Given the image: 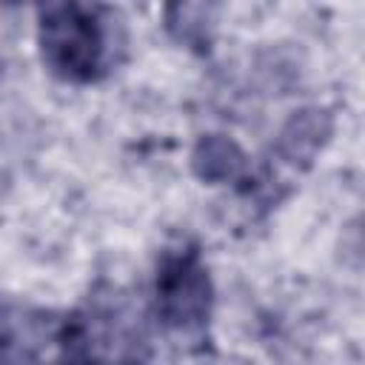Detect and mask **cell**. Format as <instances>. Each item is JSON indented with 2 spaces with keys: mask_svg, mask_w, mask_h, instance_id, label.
I'll use <instances>...</instances> for the list:
<instances>
[{
  "mask_svg": "<svg viewBox=\"0 0 365 365\" xmlns=\"http://www.w3.org/2000/svg\"><path fill=\"white\" fill-rule=\"evenodd\" d=\"M191 171L208 185L248 182V154L228 134H202L191 148Z\"/></svg>",
  "mask_w": 365,
  "mask_h": 365,
  "instance_id": "cell-4",
  "label": "cell"
},
{
  "mask_svg": "<svg viewBox=\"0 0 365 365\" xmlns=\"http://www.w3.org/2000/svg\"><path fill=\"white\" fill-rule=\"evenodd\" d=\"M165 29L177 43L197 51H208L211 31H214V9L205 3L165 6Z\"/></svg>",
  "mask_w": 365,
  "mask_h": 365,
  "instance_id": "cell-5",
  "label": "cell"
},
{
  "mask_svg": "<svg viewBox=\"0 0 365 365\" xmlns=\"http://www.w3.org/2000/svg\"><path fill=\"white\" fill-rule=\"evenodd\" d=\"M334 137V114L319 106H305L288 114V120L279 125L274 145H271V163H277L285 171L302 174L314 165V160L322 154V148Z\"/></svg>",
  "mask_w": 365,
  "mask_h": 365,
  "instance_id": "cell-3",
  "label": "cell"
},
{
  "mask_svg": "<svg viewBox=\"0 0 365 365\" xmlns=\"http://www.w3.org/2000/svg\"><path fill=\"white\" fill-rule=\"evenodd\" d=\"M111 11L94 3H46L37 9L43 66L63 83H97L111 63Z\"/></svg>",
  "mask_w": 365,
  "mask_h": 365,
  "instance_id": "cell-1",
  "label": "cell"
},
{
  "mask_svg": "<svg viewBox=\"0 0 365 365\" xmlns=\"http://www.w3.org/2000/svg\"><path fill=\"white\" fill-rule=\"evenodd\" d=\"M157 317L168 331L197 334L211 319L214 282L197 245L165 248L154 274Z\"/></svg>",
  "mask_w": 365,
  "mask_h": 365,
  "instance_id": "cell-2",
  "label": "cell"
}]
</instances>
